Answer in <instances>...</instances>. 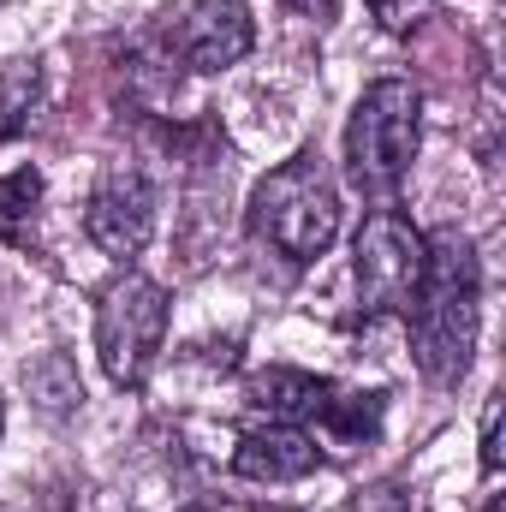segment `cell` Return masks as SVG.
Here are the masks:
<instances>
[{
  "label": "cell",
  "instance_id": "8992f818",
  "mask_svg": "<svg viewBox=\"0 0 506 512\" xmlns=\"http://www.w3.org/2000/svg\"><path fill=\"white\" fill-rule=\"evenodd\" d=\"M352 280L364 310H405L417 280H423V233L411 227V215H399L393 203H376L352 239Z\"/></svg>",
  "mask_w": 506,
  "mask_h": 512
},
{
  "label": "cell",
  "instance_id": "e0dca14e",
  "mask_svg": "<svg viewBox=\"0 0 506 512\" xmlns=\"http://www.w3.org/2000/svg\"><path fill=\"white\" fill-rule=\"evenodd\" d=\"M477 512H501V495H489V501H483Z\"/></svg>",
  "mask_w": 506,
  "mask_h": 512
},
{
  "label": "cell",
  "instance_id": "5b68a950",
  "mask_svg": "<svg viewBox=\"0 0 506 512\" xmlns=\"http://www.w3.org/2000/svg\"><path fill=\"white\" fill-rule=\"evenodd\" d=\"M167 340V292L149 274H120L96 298V352L114 387H143Z\"/></svg>",
  "mask_w": 506,
  "mask_h": 512
},
{
  "label": "cell",
  "instance_id": "ba28073f",
  "mask_svg": "<svg viewBox=\"0 0 506 512\" xmlns=\"http://www.w3.org/2000/svg\"><path fill=\"white\" fill-rule=\"evenodd\" d=\"M322 465V447L298 429V423H268L251 429L239 447H233V471L251 477V483H298Z\"/></svg>",
  "mask_w": 506,
  "mask_h": 512
},
{
  "label": "cell",
  "instance_id": "9a60e30c",
  "mask_svg": "<svg viewBox=\"0 0 506 512\" xmlns=\"http://www.w3.org/2000/svg\"><path fill=\"white\" fill-rule=\"evenodd\" d=\"M483 471L489 477L501 471V393H489V405H483Z\"/></svg>",
  "mask_w": 506,
  "mask_h": 512
},
{
  "label": "cell",
  "instance_id": "9c48e42d",
  "mask_svg": "<svg viewBox=\"0 0 506 512\" xmlns=\"http://www.w3.org/2000/svg\"><path fill=\"white\" fill-rule=\"evenodd\" d=\"M328 393H334V382L310 376V370H262L245 387L251 411H262L268 423H316L322 405H328Z\"/></svg>",
  "mask_w": 506,
  "mask_h": 512
},
{
  "label": "cell",
  "instance_id": "4fadbf2b",
  "mask_svg": "<svg viewBox=\"0 0 506 512\" xmlns=\"http://www.w3.org/2000/svg\"><path fill=\"white\" fill-rule=\"evenodd\" d=\"M36 102H42V72H36L30 60L0 66V143H6V137H18V131L30 126Z\"/></svg>",
  "mask_w": 506,
  "mask_h": 512
},
{
  "label": "cell",
  "instance_id": "6da1fadb",
  "mask_svg": "<svg viewBox=\"0 0 506 512\" xmlns=\"http://www.w3.org/2000/svg\"><path fill=\"white\" fill-rule=\"evenodd\" d=\"M477 322H483V262L465 233H435L423 239V280L405 304V334L411 358L429 382L453 387L471 370L477 352Z\"/></svg>",
  "mask_w": 506,
  "mask_h": 512
},
{
  "label": "cell",
  "instance_id": "d6986e66",
  "mask_svg": "<svg viewBox=\"0 0 506 512\" xmlns=\"http://www.w3.org/2000/svg\"><path fill=\"white\" fill-rule=\"evenodd\" d=\"M185 512H209V507H185Z\"/></svg>",
  "mask_w": 506,
  "mask_h": 512
},
{
  "label": "cell",
  "instance_id": "7a4b0ae2",
  "mask_svg": "<svg viewBox=\"0 0 506 512\" xmlns=\"http://www.w3.org/2000/svg\"><path fill=\"white\" fill-rule=\"evenodd\" d=\"M340 233V191L316 149L280 161L251 191V239L286 262H316Z\"/></svg>",
  "mask_w": 506,
  "mask_h": 512
},
{
  "label": "cell",
  "instance_id": "ac0fdd59",
  "mask_svg": "<svg viewBox=\"0 0 506 512\" xmlns=\"http://www.w3.org/2000/svg\"><path fill=\"white\" fill-rule=\"evenodd\" d=\"M0 429H6V405H0Z\"/></svg>",
  "mask_w": 506,
  "mask_h": 512
},
{
  "label": "cell",
  "instance_id": "7c38bea8",
  "mask_svg": "<svg viewBox=\"0 0 506 512\" xmlns=\"http://www.w3.org/2000/svg\"><path fill=\"white\" fill-rule=\"evenodd\" d=\"M24 387L36 393V405H42L48 417H66V411L84 405V382H78L72 358H60V352H48L42 364H30V370H24Z\"/></svg>",
  "mask_w": 506,
  "mask_h": 512
},
{
  "label": "cell",
  "instance_id": "3957f363",
  "mask_svg": "<svg viewBox=\"0 0 506 512\" xmlns=\"http://www.w3.org/2000/svg\"><path fill=\"white\" fill-rule=\"evenodd\" d=\"M417 137H423V96L405 78H381L358 96L352 120H346V179L352 191H364L370 203H393V191L405 185L411 161H417Z\"/></svg>",
  "mask_w": 506,
  "mask_h": 512
},
{
  "label": "cell",
  "instance_id": "52a82bcc",
  "mask_svg": "<svg viewBox=\"0 0 506 512\" xmlns=\"http://www.w3.org/2000/svg\"><path fill=\"white\" fill-rule=\"evenodd\" d=\"M155 209H161V203H155L149 173H143L137 161H108V167H102V179L90 185L84 233H90L108 256L131 262V256L155 239Z\"/></svg>",
  "mask_w": 506,
  "mask_h": 512
},
{
  "label": "cell",
  "instance_id": "30bf717a",
  "mask_svg": "<svg viewBox=\"0 0 506 512\" xmlns=\"http://www.w3.org/2000/svg\"><path fill=\"white\" fill-rule=\"evenodd\" d=\"M316 429H322L334 447H364V441H376V429H381V393H352V387H334V393H328V405H322V417H316Z\"/></svg>",
  "mask_w": 506,
  "mask_h": 512
},
{
  "label": "cell",
  "instance_id": "277c9868",
  "mask_svg": "<svg viewBox=\"0 0 506 512\" xmlns=\"http://www.w3.org/2000/svg\"><path fill=\"white\" fill-rule=\"evenodd\" d=\"M256 24L245 0H185L173 12H161L143 36V66L161 72V84H173L179 72H227L251 54Z\"/></svg>",
  "mask_w": 506,
  "mask_h": 512
},
{
  "label": "cell",
  "instance_id": "5bb4252c",
  "mask_svg": "<svg viewBox=\"0 0 506 512\" xmlns=\"http://www.w3.org/2000/svg\"><path fill=\"white\" fill-rule=\"evenodd\" d=\"M370 12H376L381 30H411L429 12V0H370Z\"/></svg>",
  "mask_w": 506,
  "mask_h": 512
},
{
  "label": "cell",
  "instance_id": "8fae6325",
  "mask_svg": "<svg viewBox=\"0 0 506 512\" xmlns=\"http://www.w3.org/2000/svg\"><path fill=\"white\" fill-rule=\"evenodd\" d=\"M36 209H42V173L36 167H18L0 179V239L6 245H24L30 227H36Z\"/></svg>",
  "mask_w": 506,
  "mask_h": 512
},
{
  "label": "cell",
  "instance_id": "2e32d148",
  "mask_svg": "<svg viewBox=\"0 0 506 512\" xmlns=\"http://www.w3.org/2000/svg\"><path fill=\"white\" fill-rule=\"evenodd\" d=\"M292 6H298V12H304V18H316V24H328V18H334V6H340V0H292Z\"/></svg>",
  "mask_w": 506,
  "mask_h": 512
}]
</instances>
